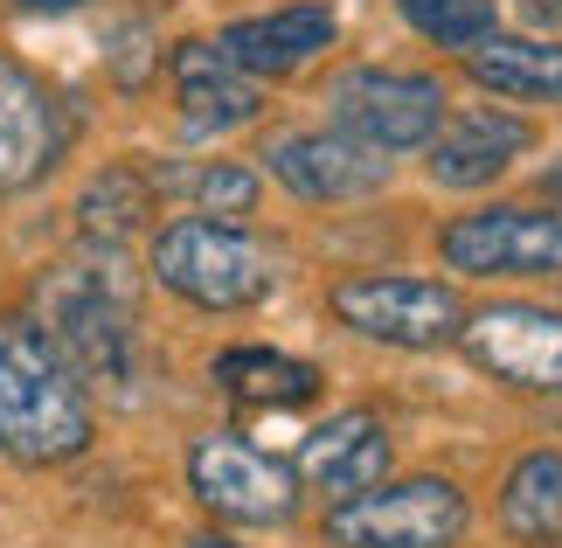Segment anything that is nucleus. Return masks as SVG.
<instances>
[{
	"label": "nucleus",
	"mask_w": 562,
	"mask_h": 548,
	"mask_svg": "<svg viewBox=\"0 0 562 548\" xmlns=\"http://www.w3.org/2000/svg\"><path fill=\"white\" fill-rule=\"evenodd\" d=\"M215 382H223V396L257 403V410H299L319 396V368L278 355V347H229V355H215Z\"/></svg>",
	"instance_id": "nucleus-18"
},
{
	"label": "nucleus",
	"mask_w": 562,
	"mask_h": 548,
	"mask_svg": "<svg viewBox=\"0 0 562 548\" xmlns=\"http://www.w3.org/2000/svg\"><path fill=\"white\" fill-rule=\"evenodd\" d=\"M465 493L445 472H417V479H382V487L340 500L327 514V541L334 548H459L465 541Z\"/></svg>",
	"instance_id": "nucleus-4"
},
{
	"label": "nucleus",
	"mask_w": 562,
	"mask_h": 548,
	"mask_svg": "<svg viewBox=\"0 0 562 548\" xmlns=\"http://www.w3.org/2000/svg\"><path fill=\"white\" fill-rule=\"evenodd\" d=\"M188 487L209 514L236 521V528H278V521L299 514V479L244 437H194Z\"/></svg>",
	"instance_id": "nucleus-9"
},
{
	"label": "nucleus",
	"mask_w": 562,
	"mask_h": 548,
	"mask_svg": "<svg viewBox=\"0 0 562 548\" xmlns=\"http://www.w3.org/2000/svg\"><path fill=\"white\" fill-rule=\"evenodd\" d=\"M77 451H91V389L63 368L29 313L0 320V458L63 466Z\"/></svg>",
	"instance_id": "nucleus-2"
},
{
	"label": "nucleus",
	"mask_w": 562,
	"mask_h": 548,
	"mask_svg": "<svg viewBox=\"0 0 562 548\" xmlns=\"http://www.w3.org/2000/svg\"><path fill=\"white\" fill-rule=\"evenodd\" d=\"M188 548H236L229 535H188Z\"/></svg>",
	"instance_id": "nucleus-25"
},
{
	"label": "nucleus",
	"mask_w": 562,
	"mask_h": 548,
	"mask_svg": "<svg viewBox=\"0 0 562 548\" xmlns=\"http://www.w3.org/2000/svg\"><path fill=\"white\" fill-rule=\"evenodd\" d=\"M438 257L459 278H562V215L465 209L459 223H445Z\"/></svg>",
	"instance_id": "nucleus-8"
},
{
	"label": "nucleus",
	"mask_w": 562,
	"mask_h": 548,
	"mask_svg": "<svg viewBox=\"0 0 562 548\" xmlns=\"http://www.w3.org/2000/svg\"><path fill=\"white\" fill-rule=\"evenodd\" d=\"M465 70L480 91L514 98V104H562V42L535 35H486L465 56Z\"/></svg>",
	"instance_id": "nucleus-17"
},
{
	"label": "nucleus",
	"mask_w": 562,
	"mask_h": 548,
	"mask_svg": "<svg viewBox=\"0 0 562 548\" xmlns=\"http://www.w3.org/2000/svg\"><path fill=\"white\" fill-rule=\"evenodd\" d=\"M465 361L493 376L501 389H521V396H562V313L555 305H480L465 313Z\"/></svg>",
	"instance_id": "nucleus-7"
},
{
	"label": "nucleus",
	"mask_w": 562,
	"mask_h": 548,
	"mask_svg": "<svg viewBox=\"0 0 562 548\" xmlns=\"http://www.w3.org/2000/svg\"><path fill=\"white\" fill-rule=\"evenodd\" d=\"M549 194H555V202H562V167H555V174H549Z\"/></svg>",
	"instance_id": "nucleus-26"
},
{
	"label": "nucleus",
	"mask_w": 562,
	"mask_h": 548,
	"mask_svg": "<svg viewBox=\"0 0 562 548\" xmlns=\"http://www.w3.org/2000/svg\"><path fill=\"white\" fill-rule=\"evenodd\" d=\"M244 77H285V70H306L313 56L334 49V8L319 0H299V8H271V14H250V21H229L215 35Z\"/></svg>",
	"instance_id": "nucleus-12"
},
{
	"label": "nucleus",
	"mask_w": 562,
	"mask_h": 548,
	"mask_svg": "<svg viewBox=\"0 0 562 548\" xmlns=\"http://www.w3.org/2000/svg\"><path fill=\"white\" fill-rule=\"evenodd\" d=\"M146 209H154V181H146L139 167H104V174H91V188L77 194V230H83V244L125 250V236L146 223Z\"/></svg>",
	"instance_id": "nucleus-19"
},
{
	"label": "nucleus",
	"mask_w": 562,
	"mask_h": 548,
	"mask_svg": "<svg viewBox=\"0 0 562 548\" xmlns=\"http://www.w3.org/2000/svg\"><path fill=\"white\" fill-rule=\"evenodd\" d=\"M528 146H535L528 119L493 112V104H472V112H459L451 125H438V139H430L424 153H430V174H438L445 188H486V181H501Z\"/></svg>",
	"instance_id": "nucleus-14"
},
{
	"label": "nucleus",
	"mask_w": 562,
	"mask_h": 548,
	"mask_svg": "<svg viewBox=\"0 0 562 548\" xmlns=\"http://www.w3.org/2000/svg\"><path fill=\"white\" fill-rule=\"evenodd\" d=\"M29 320L49 334V347L83 389H104L119 403L139 389V284L125 250L91 244L63 257L56 271H42Z\"/></svg>",
	"instance_id": "nucleus-1"
},
{
	"label": "nucleus",
	"mask_w": 562,
	"mask_h": 548,
	"mask_svg": "<svg viewBox=\"0 0 562 548\" xmlns=\"http://www.w3.org/2000/svg\"><path fill=\"white\" fill-rule=\"evenodd\" d=\"M63 139H70V119H63L56 91L29 63L0 56V202L21 194V188H35L42 174L56 167Z\"/></svg>",
	"instance_id": "nucleus-10"
},
{
	"label": "nucleus",
	"mask_w": 562,
	"mask_h": 548,
	"mask_svg": "<svg viewBox=\"0 0 562 548\" xmlns=\"http://www.w3.org/2000/svg\"><path fill=\"white\" fill-rule=\"evenodd\" d=\"M501 535L514 548H562V451H521L501 472Z\"/></svg>",
	"instance_id": "nucleus-16"
},
{
	"label": "nucleus",
	"mask_w": 562,
	"mask_h": 548,
	"mask_svg": "<svg viewBox=\"0 0 562 548\" xmlns=\"http://www.w3.org/2000/svg\"><path fill=\"white\" fill-rule=\"evenodd\" d=\"M396 8H403V21H409L424 42L459 49V56H472V49L493 35V0H396Z\"/></svg>",
	"instance_id": "nucleus-21"
},
{
	"label": "nucleus",
	"mask_w": 562,
	"mask_h": 548,
	"mask_svg": "<svg viewBox=\"0 0 562 548\" xmlns=\"http://www.w3.org/2000/svg\"><path fill=\"white\" fill-rule=\"evenodd\" d=\"M154 278L202 313H244V305L271 299L278 250L223 215H181L154 236Z\"/></svg>",
	"instance_id": "nucleus-3"
},
{
	"label": "nucleus",
	"mask_w": 562,
	"mask_h": 548,
	"mask_svg": "<svg viewBox=\"0 0 562 548\" xmlns=\"http://www.w3.org/2000/svg\"><path fill=\"white\" fill-rule=\"evenodd\" d=\"M14 8H35V14H63V8H83V0H14Z\"/></svg>",
	"instance_id": "nucleus-24"
},
{
	"label": "nucleus",
	"mask_w": 562,
	"mask_h": 548,
	"mask_svg": "<svg viewBox=\"0 0 562 548\" xmlns=\"http://www.w3.org/2000/svg\"><path fill=\"white\" fill-rule=\"evenodd\" d=\"M175 91H181V125L188 133H229L265 112L257 77H244L215 42H181L175 49Z\"/></svg>",
	"instance_id": "nucleus-15"
},
{
	"label": "nucleus",
	"mask_w": 562,
	"mask_h": 548,
	"mask_svg": "<svg viewBox=\"0 0 562 548\" xmlns=\"http://www.w3.org/2000/svg\"><path fill=\"white\" fill-rule=\"evenodd\" d=\"M154 181V194H175V202H188V209H209V215H244V209H257V174L250 167H229V160H202V167H188V160H167V167H154L146 174Z\"/></svg>",
	"instance_id": "nucleus-20"
},
{
	"label": "nucleus",
	"mask_w": 562,
	"mask_h": 548,
	"mask_svg": "<svg viewBox=\"0 0 562 548\" xmlns=\"http://www.w3.org/2000/svg\"><path fill=\"white\" fill-rule=\"evenodd\" d=\"M382 472H389V430L369 410H340L299 445V479L319 487L334 507L355 500V493H369V487H382Z\"/></svg>",
	"instance_id": "nucleus-13"
},
{
	"label": "nucleus",
	"mask_w": 562,
	"mask_h": 548,
	"mask_svg": "<svg viewBox=\"0 0 562 548\" xmlns=\"http://www.w3.org/2000/svg\"><path fill=\"white\" fill-rule=\"evenodd\" d=\"M528 21H542V29H562V0H521Z\"/></svg>",
	"instance_id": "nucleus-23"
},
{
	"label": "nucleus",
	"mask_w": 562,
	"mask_h": 548,
	"mask_svg": "<svg viewBox=\"0 0 562 548\" xmlns=\"http://www.w3.org/2000/svg\"><path fill=\"white\" fill-rule=\"evenodd\" d=\"M334 320L361 340L382 347H451L465 334V299L445 278H403V271H375V278H340L334 284Z\"/></svg>",
	"instance_id": "nucleus-5"
},
{
	"label": "nucleus",
	"mask_w": 562,
	"mask_h": 548,
	"mask_svg": "<svg viewBox=\"0 0 562 548\" xmlns=\"http://www.w3.org/2000/svg\"><path fill=\"white\" fill-rule=\"evenodd\" d=\"M104 56H112V77L125 83V91H139V83L154 77V49H146V21H139V14H133V21H119V29H112V49H104Z\"/></svg>",
	"instance_id": "nucleus-22"
},
{
	"label": "nucleus",
	"mask_w": 562,
	"mask_h": 548,
	"mask_svg": "<svg viewBox=\"0 0 562 548\" xmlns=\"http://www.w3.org/2000/svg\"><path fill=\"white\" fill-rule=\"evenodd\" d=\"M265 160L299 202H369L389 181V153L361 146L348 133H278Z\"/></svg>",
	"instance_id": "nucleus-11"
},
{
	"label": "nucleus",
	"mask_w": 562,
	"mask_h": 548,
	"mask_svg": "<svg viewBox=\"0 0 562 548\" xmlns=\"http://www.w3.org/2000/svg\"><path fill=\"white\" fill-rule=\"evenodd\" d=\"M327 104H334V133L375 153H417L445 125V83L417 70H340Z\"/></svg>",
	"instance_id": "nucleus-6"
}]
</instances>
